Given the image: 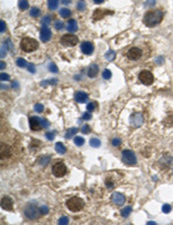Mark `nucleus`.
I'll list each match as a JSON object with an SVG mask.
<instances>
[{
  "label": "nucleus",
  "mask_w": 173,
  "mask_h": 225,
  "mask_svg": "<svg viewBox=\"0 0 173 225\" xmlns=\"http://www.w3.org/2000/svg\"><path fill=\"white\" fill-rule=\"evenodd\" d=\"M163 20V12L160 9H155V11H149L144 15L143 22L147 27H155L159 24Z\"/></svg>",
  "instance_id": "nucleus-1"
},
{
  "label": "nucleus",
  "mask_w": 173,
  "mask_h": 225,
  "mask_svg": "<svg viewBox=\"0 0 173 225\" xmlns=\"http://www.w3.org/2000/svg\"><path fill=\"white\" fill-rule=\"evenodd\" d=\"M20 46L24 52H34L38 49V42L30 37H26L21 40Z\"/></svg>",
  "instance_id": "nucleus-2"
},
{
  "label": "nucleus",
  "mask_w": 173,
  "mask_h": 225,
  "mask_svg": "<svg viewBox=\"0 0 173 225\" xmlns=\"http://www.w3.org/2000/svg\"><path fill=\"white\" fill-rule=\"evenodd\" d=\"M66 206L71 211H78V210L83 209L84 201L82 199H80V198H77V196H74V198H71L69 200H67Z\"/></svg>",
  "instance_id": "nucleus-3"
},
{
  "label": "nucleus",
  "mask_w": 173,
  "mask_h": 225,
  "mask_svg": "<svg viewBox=\"0 0 173 225\" xmlns=\"http://www.w3.org/2000/svg\"><path fill=\"white\" fill-rule=\"evenodd\" d=\"M40 210L35 204H28L24 209V215L29 219H37L40 216Z\"/></svg>",
  "instance_id": "nucleus-4"
},
{
  "label": "nucleus",
  "mask_w": 173,
  "mask_h": 225,
  "mask_svg": "<svg viewBox=\"0 0 173 225\" xmlns=\"http://www.w3.org/2000/svg\"><path fill=\"white\" fill-rule=\"evenodd\" d=\"M122 162L126 165H135L136 164V156L132 150H123L122 151Z\"/></svg>",
  "instance_id": "nucleus-5"
},
{
  "label": "nucleus",
  "mask_w": 173,
  "mask_h": 225,
  "mask_svg": "<svg viewBox=\"0 0 173 225\" xmlns=\"http://www.w3.org/2000/svg\"><path fill=\"white\" fill-rule=\"evenodd\" d=\"M77 42H78L77 37L71 32L66 34L61 37V44L65 45V46H74V45L77 44Z\"/></svg>",
  "instance_id": "nucleus-6"
},
{
  "label": "nucleus",
  "mask_w": 173,
  "mask_h": 225,
  "mask_svg": "<svg viewBox=\"0 0 173 225\" xmlns=\"http://www.w3.org/2000/svg\"><path fill=\"white\" fill-rule=\"evenodd\" d=\"M52 172H53V174H54L56 177L60 178V177H64L65 174H66V172H67V167H66V165H65L62 162H58V163H56V164L53 165V167H52Z\"/></svg>",
  "instance_id": "nucleus-7"
},
{
  "label": "nucleus",
  "mask_w": 173,
  "mask_h": 225,
  "mask_svg": "<svg viewBox=\"0 0 173 225\" xmlns=\"http://www.w3.org/2000/svg\"><path fill=\"white\" fill-rule=\"evenodd\" d=\"M139 80L141 81V83L146 84V85H150L154 82V75L152 73L149 71H142L139 74Z\"/></svg>",
  "instance_id": "nucleus-8"
},
{
  "label": "nucleus",
  "mask_w": 173,
  "mask_h": 225,
  "mask_svg": "<svg viewBox=\"0 0 173 225\" xmlns=\"http://www.w3.org/2000/svg\"><path fill=\"white\" fill-rule=\"evenodd\" d=\"M141 56H142V51L141 49H139V47H132L127 52V58L129 60H137V59L141 58Z\"/></svg>",
  "instance_id": "nucleus-9"
},
{
  "label": "nucleus",
  "mask_w": 173,
  "mask_h": 225,
  "mask_svg": "<svg viewBox=\"0 0 173 225\" xmlns=\"http://www.w3.org/2000/svg\"><path fill=\"white\" fill-rule=\"evenodd\" d=\"M29 125H30L31 130H38L42 127V119L38 118V117H30Z\"/></svg>",
  "instance_id": "nucleus-10"
},
{
  "label": "nucleus",
  "mask_w": 173,
  "mask_h": 225,
  "mask_svg": "<svg viewBox=\"0 0 173 225\" xmlns=\"http://www.w3.org/2000/svg\"><path fill=\"white\" fill-rule=\"evenodd\" d=\"M143 124V116L141 113H134L130 116V125L135 127H140Z\"/></svg>",
  "instance_id": "nucleus-11"
},
{
  "label": "nucleus",
  "mask_w": 173,
  "mask_h": 225,
  "mask_svg": "<svg viewBox=\"0 0 173 225\" xmlns=\"http://www.w3.org/2000/svg\"><path fill=\"white\" fill-rule=\"evenodd\" d=\"M107 14L112 15L113 12H112V11H106V9H97V11L94 12L92 19L95 20V21H97V20H102L103 18H104L105 15H107Z\"/></svg>",
  "instance_id": "nucleus-12"
},
{
  "label": "nucleus",
  "mask_w": 173,
  "mask_h": 225,
  "mask_svg": "<svg viewBox=\"0 0 173 225\" xmlns=\"http://www.w3.org/2000/svg\"><path fill=\"white\" fill-rule=\"evenodd\" d=\"M111 200H112V202H113L114 204H117V206H121V204L125 203V201H126L125 196H123L121 193H113L112 194V196H111Z\"/></svg>",
  "instance_id": "nucleus-13"
},
{
  "label": "nucleus",
  "mask_w": 173,
  "mask_h": 225,
  "mask_svg": "<svg viewBox=\"0 0 173 225\" xmlns=\"http://www.w3.org/2000/svg\"><path fill=\"white\" fill-rule=\"evenodd\" d=\"M51 30L47 27H43L42 30H40V39H42V42H49L51 39Z\"/></svg>",
  "instance_id": "nucleus-14"
},
{
  "label": "nucleus",
  "mask_w": 173,
  "mask_h": 225,
  "mask_svg": "<svg viewBox=\"0 0 173 225\" xmlns=\"http://www.w3.org/2000/svg\"><path fill=\"white\" fill-rule=\"evenodd\" d=\"M81 51L83 52L84 54H91L94 52V44L90 42H83L81 44Z\"/></svg>",
  "instance_id": "nucleus-15"
},
{
  "label": "nucleus",
  "mask_w": 173,
  "mask_h": 225,
  "mask_svg": "<svg viewBox=\"0 0 173 225\" xmlns=\"http://www.w3.org/2000/svg\"><path fill=\"white\" fill-rule=\"evenodd\" d=\"M1 207L5 210H9V211L13 210V201H12V199L9 196H5L4 199L1 200Z\"/></svg>",
  "instance_id": "nucleus-16"
},
{
  "label": "nucleus",
  "mask_w": 173,
  "mask_h": 225,
  "mask_svg": "<svg viewBox=\"0 0 173 225\" xmlns=\"http://www.w3.org/2000/svg\"><path fill=\"white\" fill-rule=\"evenodd\" d=\"M74 98L77 103H84L88 99V94H85L83 91H76L74 95Z\"/></svg>",
  "instance_id": "nucleus-17"
},
{
  "label": "nucleus",
  "mask_w": 173,
  "mask_h": 225,
  "mask_svg": "<svg viewBox=\"0 0 173 225\" xmlns=\"http://www.w3.org/2000/svg\"><path fill=\"white\" fill-rule=\"evenodd\" d=\"M98 71H99L98 66H97L96 64H91L89 66V68H88V76H89V77H96L97 74H98Z\"/></svg>",
  "instance_id": "nucleus-18"
},
{
  "label": "nucleus",
  "mask_w": 173,
  "mask_h": 225,
  "mask_svg": "<svg viewBox=\"0 0 173 225\" xmlns=\"http://www.w3.org/2000/svg\"><path fill=\"white\" fill-rule=\"evenodd\" d=\"M1 157L2 158H8V157H11V155H12V148L9 147V146H1Z\"/></svg>",
  "instance_id": "nucleus-19"
},
{
  "label": "nucleus",
  "mask_w": 173,
  "mask_h": 225,
  "mask_svg": "<svg viewBox=\"0 0 173 225\" xmlns=\"http://www.w3.org/2000/svg\"><path fill=\"white\" fill-rule=\"evenodd\" d=\"M67 30L69 32H75L77 30V22L76 20H69L67 24Z\"/></svg>",
  "instance_id": "nucleus-20"
},
{
  "label": "nucleus",
  "mask_w": 173,
  "mask_h": 225,
  "mask_svg": "<svg viewBox=\"0 0 173 225\" xmlns=\"http://www.w3.org/2000/svg\"><path fill=\"white\" fill-rule=\"evenodd\" d=\"M56 151H57L58 154L64 155V154H66L67 149H66V147L64 146V143H61V142H57V143H56Z\"/></svg>",
  "instance_id": "nucleus-21"
},
{
  "label": "nucleus",
  "mask_w": 173,
  "mask_h": 225,
  "mask_svg": "<svg viewBox=\"0 0 173 225\" xmlns=\"http://www.w3.org/2000/svg\"><path fill=\"white\" fill-rule=\"evenodd\" d=\"M77 132H78V129L75 128V127H73V128H69L67 132H66V134H65V137L66 139H71V137H73L74 135L76 134Z\"/></svg>",
  "instance_id": "nucleus-22"
},
{
  "label": "nucleus",
  "mask_w": 173,
  "mask_h": 225,
  "mask_svg": "<svg viewBox=\"0 0 173 225\" xmlns=\"http://www.w3.org/2000/svg\"><path fill=\"white\" fill-rule=\"evenodd\" d=\"M58 5H59V0H49L47 1V6L51 11H54L58 8Z\"/></svg>",
  "instance_id": "nucleus-23"
},
{
  "label": "nucleus",
  "mask_w": 173,
  "mask_h": 225,
  "mask_svg": "<svg viewBox=\"0 0 173 225\" xmlns=\"http://www.w3.org/2000/svg\"><path fill=\"white\" fill-rule=\"evenodd\" d=\"M19 7H20V9H22V11L28 9V8H29V2H28V0H19Z\"/></svg>",
  "instance_id": "nucleus-24"
},
{
  "label": "nucleus",
  "mask_w": 173,
  "mask_h": 225,
  "mask_svg": "<svg viewBox=\"0 0 173 225\" xmlns=\"http://www.w3.org/2000/svg\"><path fill=\"white\" fill-rule=\"evenodd\" d=\"M105 58H106V60H109V61H112V60L115 58V52L113 51V50L107 51L105 53Z\"/></svg>",
  "instance_id": "nucleus-25"
},
{
  "label": "nucleus",
  "mask_w": 173,
  "mask_h": 225,
  "mask_svg": "<svg viewBox=\"0 0 173 225\" xmlns=\"http://www.w3.org/2000/svg\"><path fill=\"white\" fill-rule=\"evenodd\" d=\"M50 159H51V157H50V156H45V157H42V158L39 159L38 163L42 165V166H46V165L49 164Z\"/></svg>",
  "instance_id": "nucleus-26"
},
{
  "label": "nucleus",
  "mask_w": 173,
  "mask_h": 225,
  "mask_svg": "<svg viewBox=\"0 0 173 225\" xmlns=\"http://www.w3.org/2000/svg\"><path fill=\"white\" fill-rule=\"evenodd\" d=\"M60 15L62 16V18H69L72 15V12L68 9V8H62V9H60Z\"/></svg>",
  "instance_id": "nucleus-27"
},
{
  "label": "nucleus",
  "mask_w": 173,
  "mask_h": 225,
  "mask_svg": "<svg viewBox=\"0 0 173 225\" xmlns=\"http://www.w3.org/2000/svg\"><path fill=\"white\" fill-rule=\"evenodd\" d=\"M90 146L91 147H94V148H98L99 146H101V141L98 140V139H96V137H92L91 140H90Z\"/></svg>",
  "instance_id": "nucleus-28"
},
{
  "label": "nucleus",
  "mask_w": 173,
  "mask_h": 225,
  "mask_svg": "<svg viewBox=\"0 0 173 225\" xmlns=\"http://www.w3.org/2000/svg\"><path fill=\"white\" fill-rule=\"evenodd\" d=\"M51 16H49V15H45L44 18L42 19V26L43 27H47L50 23H51Z\"/></svg>",
  "instance_id": "nucleus-29"
},
{
  "label": "nucleus",
  "mask_w": 173,
  "mask_h": 225,
  "mask_svg": "<svg viewBox=\"0 0 173 225\" xmlns=\"http://www.w3.org/2000/svg\"><path fill=\"white\" fill-rule=\"evenodd\" d=\"M130 212H132V207H126L121 210V216L122 217H128Z\"/></svg>",
  "instance_id": "nucleus-30"
},
{
  "label": "nucleus",
  "mask_w": 173,
  "mask_h": 225,
  "mask_svg": "<svg viewBox=\"0 0 173 225\" xmlns=\"http://www.w3.org/2000/svg\"><path fill=\"white\" fill-rule=\"evenodd\" d=\"M58 83V80L57 79H52V80H46V81H43V82H40V84L43 85V87H46L47 84H51V85H53V84H57Z\"/></svg>",
  "instance_id": "nucleus-31"
},
{
  "label": "nucleus",
  "mask_w": 173,
  "mask_h": 225,
  "mask_svg": "<svg viewBox=\"0 0 173 225\" xmlns=\"http://www.w3.org/2000/svg\"><path fill=\"white\" fill-rule=\"evenodd\" d=\"M39 14H40V11H39L37 7H32L31 11H30V15L32 18H38Z\"/></svg>",
  "instance_id": "nucleus-32"
},
{
  "label": "nucleus",
  "mask_w": 173,
  "mask_h": 225,
  "mask_svg": "<svg viewBox=\"0 0 173 225\" xmlns=\"http://www.w3.org/2000/svg\"><path fill=\"white\" fill-rule=\"evenodd\" d=\"M74 143L76 146H83L84 144V139L81 136H74Z\"/></svg>",
  "instance_id": "nucleus-33"
},
{
  "label": "nucleus",
  "mask_w": 173,
  "mask_h": 225,
  "mask_svg": "<svg viewBox=\"0 0 173 225\" xmlns=\"http://www.w3.org/2000/svg\"><path fill=\"white\" fill-rule=\"evenodd\" d=\"M16 65L19 66V67H21V68H23V67H27L28 66V64H27V61L24 60V59L20 58L16 60Z\"/></svg>",
  "instance_id": "nucleus-34"
},
{
  "label": "nucleus",
  "mask_w": 173,
  "mask_h": 225,
  "mask_svg": "<svg viewBox=\"0 0 173 225\" xmlns=\"http://www.w3.org/2000/svg\"><path fill=\"white\" fill-rule=\"evenodd\" d=\"M6 53H7V46L5 43H2L1 44V52H0V57L1 58H4V57H6Z\"/></svg>",
  "instance_id": "nucleus-35"
},
{
  "label": "nucleus",
  "mask_w": 173,
  "mask_h": 225,
  "mask_svg": "<svg viewBox=\"0 0 173 225\" xmlns=\"http://www.w3.org/2000/svg\"><path fill=\"white\" fill-rule=\"evenodd\" d=\"M111 76H112V73H111L110 69H105V71L103 72V77H104L105 80H110Z\"/></svg>",
  "instance_id": "nucleus-36"
},
{
  "label": "nucleus",
  "mask_w": 173,
  "mask_h": 225,
  "mask_svg": "<svg viewBox=\"0 0 173 225\" xmlns=\"http://www.w3.org/2000/svg\"><path fill=\"white\" fill-rule=\"evenodd\" d=\"M69 223V219H68V217H61V218L58 220V224L59 225H66Z\"/></svg>",
  "instance_id": "nucleus-37"
},
{
  "label": "nucleus",
  "mask_w": 173,
  "mask_h": 225,
  "mask_svg": "<svg viewBox=\"0 0 173 225\" xmlns=\"http://www.w3.org/2000/svg\"><path fill=\"white\" fill-rule=\"evenodd\" d=\"M54 27H56L57 30H62V29H64V22H61V21H56Z\"/></svg>",
  "instance_id": "nucleus-38"
},
{
  "label": "nucleus",
  "mask_w": 173,
  "mask_h": 225,
  "mask_svg": "<svg viewBox=\"0 0 173 225\" xmlns=\"http://www.w3.org/2000/svg\"><path fill=\"white\" fill-rule=\"evenodd\" d=\"M76 7H77V9H78V11H84V9H85V2L81 0V1H78V2H77Z\"/></svg>",
  "instance_id": "nucleus-39"
},
{
  "label": "nucleus",
  "mask_w": 173,
  "mask_h": 225,
  "mask_svg": "<svg viewBox=\"0 0 173 225\" xmlns=\"http://www.w3.org/2000/svg\"><path fill=\"white\" fill-rule=\"evenodd\" d=\"M49 69L52 72V73H58V67H57V65L56 64H53V63H51V64L49 65Z\"/></svg>",
  "instance_id": "nucleus-40"
},
{
  "label": "nucleus",
  "mask_w": 173,
  "mask_h": 225,
  "mask_svg": "<svg viewBox=\"0 0 173 225\" xmlns=\"http://www.w3.org/2000/svg\"><path fill=\"white\" fill-rule=\"evenodd\" d=\"M5 44H6L7 49L9 50L11 52L14 51V47H13V44H12V42H11V39H6V42H5Z\"/></svg>",
  "instance_id": "nucleus-41"
},
{
  "label": "nucleus",
  "mask_w": 173,
  "mask_h": 225,
  "mask_svg": "<svg viewBox=\"0 0 173 225\" xmlns=\"http://www.w3.org/2000/svg\"><path fill=\"white\" fill-rule=\"evenodd\" d=\"M97 106V104L96 103H94V102H91V103L88 104V106H87V111H94L95 110V108Z\"/></svg>",
  "instance_id": "nucleus-42"
},
{
  "label": "nucleus",
  "mask_w": 173,
  "mask_h": 225,
  "mask_svg": "<svg viewBox=\"0 0 173 225\" xmlns=\"http://www.w3.org/2000/svg\"><path fill=\"white\" fill-rule=\"evenodd\" d=\"M162 209H163V212H165V214H168V212L171 211V206H170V204H164Z\"/></svg>",
  "instance_id": "nucleus-43"
},
{
  "label": "nucleus",
  "mask_w": 173,
  "mask_h": 225,
  "mask_svg": "<svg viewBox=\"0 0 173 225\" xmlns=\"http://www.w3.org/2000/svg\"><path fill=\"white\" fill-rule=\"evenodd\" d=\"M81 132H82L83 134H88V133H90V127L88 125H84L83 127H82V129H81Z\"/></svg>",
  "instance_id": "nucleus-44"
},
{
  "label": "nucleus",
  "mask_w": 173,
  "mask_h": 225,
  "mask_svg": "<svg viewBox=\"0 0 173 225\" xmlns=\"http://www.w3.org/2000/svg\"><path fill=\"white\" fill-rule=\"evenodd\" d=\"M43 110H44V106H43L42 104H36V105H35V111H36V112H42Z\"/></svg>",
  "instance_id": "nucleus-45"
},
{
  "label": "nucleus",
  "mask_w": 173,
  "mask_h": 225,
  "mask_svg": "<svg viewBox=\"0 0 173 225\" xmlns=\"http://www.w3.org/2000/svg\"><path fill=\"white\" fill-rule=\"evenodd\" d=\"M112 144H113L114 147H119V146L121 144V140H120V139H113V140H112Z\"/></svg>",
  "instance_id": "nucleus-46"
},
{
  "label": "nucleus",
  "mask_w": 173,
  "mask_h": 225,
  "mask_svg": "<svg viewBox=\"0 0 173 225\" xmlns=\"http://www.w3.org/2000/svg\"><path fill=\"white\" fill-rule=\"evenodd\" d=\"M27 68H28V71L30 72V73H32V74H34V73L36 72V68H35V66H34L32 64H28Z\"/></svg>",
  "instance_id": "nucleus-47"
},
{
  "label": "nucleus",
  "mask_w": 173,
  "mask_h": 225,
  "mask_svg": "<svg viewBox=\"0 0 173 225\" xmlns=\"http://www.w3.org/2000/svg\"><path fill=\"white\" fill-rule=\"evenodd\" d=\"M0 79H1V81H7V80H9V75L6 74V73H1L0 74Z\"/></svg>",
  "instance_id": "nucleus-48"
},
{
  "label": "nucleus",
  "mask_w": 173,
  "mask_h": 225,
  "mask_svg": "<svg viewBox=\"0 0 173 225\" xmlns=\"http://www.w3.org/2000/svg\"><path fill=\"white\" fill-rule=\"evenodd\" d=\"M39 210H40V212L43 214V215H46L47 212H49V208L46 206H42L40 208H39Z\"/></svg>",
  "instance_id": "nucleus-49"
},
{
  "label": "nucleus",
  "mask_w": 173,
  "mask_h": 225,
  "mask_svg": "<svg viewBox=\"0 0 173 225\" xmlns=\"http://www.w3.org/2000/svg\"><path fill=\"white\" fill-rule=\"evenodd\" d=\"M50 126V122L47 121L46 119H42V127H44V128H47Z\"/></svg>",
  "instance_id": "nucleus-50"
},
{
  "label": "nucleus",
  "mask_w": 173,
  "mask_h": 225,
  "mask_svg": "<svg viewBox=\"0 0 173 225\" xmlns=\"http://www.w3.org/2000/svg\"><path fill=\"white\" fill-rule=\"evenodd\" d=\"M0 27H1V28H0V31L1 32H4L5 30H6V24H5V22H4L2 20L0 21Z\"/></svg>",
  "instance_id": "nucleus-51"
},
{
  "label": "nucleus",
  "mask_w": 173,
  "mask_h": 225,
  "mask_svg": "<svg viewBox=\"0 0 173 225\" xmlns=\"http://www.w3.org/2000/svg\"><path fill=\"white\" fill-rule=\"evenodd\" d=\"M90 118H91V114H90L89 112H85L83 116H82V120H88Z\"/></svg>",
  "instance_id": "nucleus-52"
},
{
  "label": "nucleus",
  "mask_w": 173,
  "mask_h": 225,
  "mask_svg": "<svg viewBox=\"0 0 173 225\" xmlns=\"http://www.w3.org/2000/svg\"><path fill=\"white\" fill-rule=\"evenodd\" d=\"M45 136L47 137V140H53L54 139V133H46Z\"/></svg>",
  "instance_id": "nucleus-53"
},
{
  "label": "nucleus",
  "mask_w": 173,
  "mask_h": 225,
  "mask_svg": "<svg viewBox=\"0 0 173 225\" xmlns=\"http://www.w3.org/2000/svg\"><path fill=\"white\" fill-rule=\"evenodd\" d=\"M147 5L148 6H152V5H155V0H148Z\"/></svg>",
  "instance_id": "nucleus-54"
},
{
  "label": "nucleus",
  "mask_w": 173,
  "mask_h": 225,
  "mask_svg": "<svg viewBox=\"0 0 173 225\" xmlns=\"http://www.w3.org/2000/svg\"><path fill=\"white\" fill-rule=\"evenodd\" d=\"M5 67H6V64H5L4 61H1V63H0V68H1V69H4Z\"/></svg>",
  "instance_id": "nucleus-55"
},
{
  "label": "nucleus",
  "mask_w": 173,
  "mask_h": 225,
  "mask_svg": "<svg viewBox=\"0 0 173 225\" xmlns=\"http://www.w3.org/2000/svg\"><path fill=\"white\" fill-rule=\"evenodd\" d=\"M61 2H62L64 5H68V4L71 2V0H61Z\"/></svg>",
  "instance_id": "nucleus-56"
},
{
  "label": "nucleus",
  "mask_w": 173,
  "mask_h": 225,
  "mask_svg": "<svg viewBox=\"0 0 173 225\" xmlns=\"http://www.w3.org/2000/svg\"><path fill=\"white\" fill-rule=\"evenodd\" d=\"M94 2H95V4H103L104 0H94Z\"/></svg>",
  "instance_id": "nucleus-57"
},
{
  "label": "nucleus",
  "mask_w": 173,
  "mask_h": 225,
  "mask_svg": "<svg viewBox=\"0 0 173 225\" xmlns=\"http://www.w3.org/2000/svg\"><path fill=\"white\" fill-rule=\"evenodd\" d=\"M150 224H156L155 222H148V225H150Z\"/></svg>",
  "instance_id": "nucleus-58"
}]
</instances>
